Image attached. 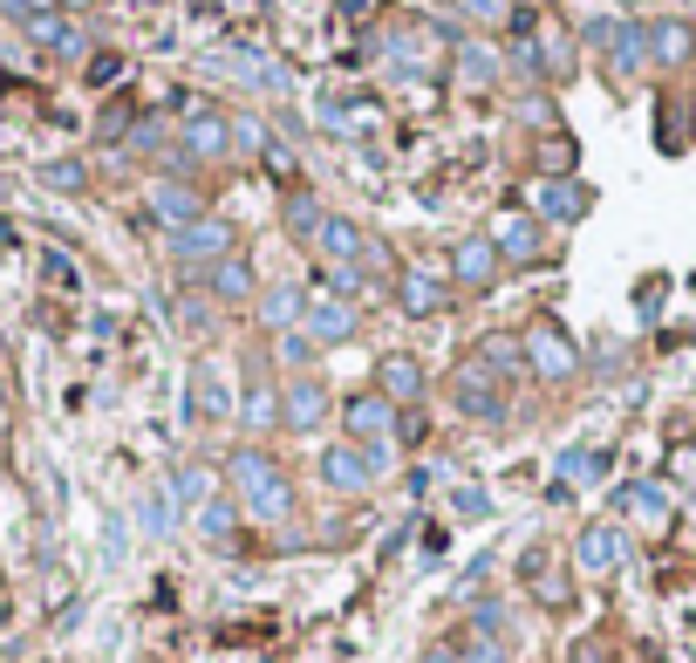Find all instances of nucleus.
I'll return each instance as SVG.
<instances>
[{
  "mask_svg": "<svg viewBox=\"0 0 696 663\" xmlns=\"http://www.w3.org/2000/svg\"><path fill=\"white\" fill-rule=\"evenodd\" d=\"M219 473L232 479V499H239V514H253V520H287L294 514V486H287V473L267 458V452H253V445H239Z\"/></svg>",
  "mask_w": 696,
  "mask_h": 663,
  "instance_id": "obj_1",
  "label": "nucleus"
},
{
  "mask_svg": "<svg viewBox=\"0 0 696 663\" xmlns=\"http://www.w3.org/2000/svg\"><path fill=\"white\" fill-rule=\"evenodd\" d=\"M519 349H526V370H532V376H547V383H573V376H581V342H573L553 315L526 322Z\"/></svg>",
  "mask_w": 696,
  "mask_h": 663,
  "instance_id": "obj_2",
  "label": "nucleus"
},
{
  "mask_svg": "<svg viewBox=\"0 0 696 663\" xmlns=\"http://www.w3.org/2000/svg\"><path fill=\"white\" fill-rule=\"evenodd\" d=\"M226 253H239V232H232L219 213H205V219H191V226H172V260L185 267V274L205 281V267H219Z\"/></svg>",
  "mask_w": 696,
  "mask_h": 663,
  "instance_id": "obj_3",
  "label": "nucleus"
},
{
  "mask_svg": "<svg viewBox=\"0 0 696 663\" xmlns=\"http://www.w3.org/2000/svg\"><path fill=\"white\" fill-rule=\"evenodd\" d=\"M450 404H458L471 424H485V432H499V424H506V376H491V370L471 356L458 376H450Z\"/></svg>",
  "mask_w": 696,
  "mask_h": 663,
  "instance_id": "obj_4",
  "label": "nucleus"
},
{
  "mask_svg": "<svg viewBox=\"0 0 696 663\" xmlns=\"http://www.w3.org/2000/svg\"><path fill=\"white\" fill-rule=\"evenodd\" d=\"M506 274V253L491 232H465L458 247H450V288H465V294H491Z\"/></svg>",
  "mask_w": 696,
  "mask_h": 663,
  "instance_id": "obj_5",
  "label": "nucleus"
},
{
  "mask_svg": "<svg viewBox=\"0 0 696 663\" xmlns=\"http://www.w3.org/2000/svg\"><path fill=\"white\" fill-rule=\"evenodd\" d=\"M328 376L321 370H301V376H287L280 383V432H294V438H308V432H321V417H328Z\"/></svg>",
  "mask_w": 696,
  "mask_h": 663,
  "instance_id": "obj_6",
  "label": "nucleus"
},
{
  "mask_svg": "<svg viewBox=\"0 0 696 663\" xmlns=\"http://www.w3.org/2000/svg\"><path fill=\"white\" fill-rule=\"evenodd\" d=\"M219 165V158H232V116H219V110H191L185 124H178V151H172V165Z\"/></svg>",
  "mask_w": 696,
  "mask_h": 663,
  "instance_id": "obj_7",
  "label": "nucleus"
},
{
  "mask_svg": "<svg viewBox=\"0 0 696 663\" xmlns=\"http://www.w3.org/2000/svg\"><path fill=\"white\" fill-rule=\"evenodd\" d=\"M588 42L601 49L607 75H622V83L648 62V28L642 21H588Z\"/></svg>",
  "mask_w": 696,
  "mask_h": 663,
  "instance_id": "obj_8",
  "label": "nucleus"
},
{
  "mask_svg": "<svg viewBox=\"0 0 696 663\" xmlns=\"http://www.w3.org/2000/svg\"><path fill=\"white\" fill-rule=\"evenodd\" d=\"M342 432H349V445H383L396 432V404L383 397L376 383L355 390V397H342Z\"/></svg>",
  "mask_w": 696,
  "mask_h": 663,
  "instance_id": "obj_9",
  "label": "nucleus"
},
{
  "mask_svg": "<svg viewBox=\"0 0 696 663\" xmlns=\"http://www.w3.org/2000/svg\"><path fill=\"white\" fill-rule=\"evenodd\" d=\"M389 294H396V308H403L409 322H430V315H444V308H450V281L437 274V267H403Z\"/></svg>",
  "mask_w": 696,
  "mask_h": 663,
  "instance_id": "obj_10",
  "label": "nucleus"
},
{
  "mask_svg": "<svg viewBox=\"0 0 696 663\" xmlns=\"http://www.w3.org/2000/svg\"><path fill=\"white\" fill-rule=\"evenodd\" d=\"M355 301H335V294H308V315H301V335L314 342V349H342V342H355Z\"/></svg>",
  "mask_w": 696,
  "mask_h": 663,
  "instance_id": "obj_11",
  "label": "nucleus"
},
{
  "mask_svg": "<svg viewBox=\"0 0 696 663\" xmlns=\"http://www.w3.org/2000/svg\"><path fill=\"white\" fill-rule=\"evenodd\" d=\"M321 486L342 493V499H355V493L376 486V465H368L362 445H328V452H321Z\"/></svg>",
  "mask_w": 696,
  "mask_h": 663,
  "instance_id": "obj_12",
  "label": "nucleus"
},
{
  "mask_svg": "<svg viewBox=\"0 0 696 663\" xmlns=\"http://www.w3.org/2000/svg\"><path fill=\"white\" fill-rule=\"evenodd\" d=\"M376 390H383V397L396 404V411H409V404H424V363L417 356H409V349H389V356L376 363Z\"/></svg>",
  "mask_w": 696,
  "mask_h": 663,
  "instance_id": "obj_13",
  "label": "nucleus"
},
{
  "mask_svg": "<svg viewBox=\"0 0 696 663\" xmlns=\"http://www.w3.org/2000/svg\"><path fill=\"white\" fill-rule=\"evenodd\" d=\"M239 424H246V432H280V390H273V376L260 370V356L246 363V390H239Z\"/></svg>",
  "mask_w": 696,
  "mask_h": 663,
  "instance_id": "obj_14",
  "label": "nucleus"
},
{
  "mask_svg": "<svg viewBox=\"0 0 696 663\" xmlns=\"http://www.w3.org/2000/svg\"><path fill=\"white\" fill-rule=\"evenodd\" d=\"M573 561H581L588 574H614L629 561V533L614 527V520H601V527H588L581 540H573Z\"/></svg>",
  "mask_w": 696,
  "mask_h": 663,
  "instance_id": "obj_15",
  "label": "nucleus"
},
{
  "mask_svg": "<svg viewBox=\"0 0 696 663\" xmlns=\"http://www.w3.org/2000/svg\"><path fill=\"white\" fill-rule=\"evenodd\" d=\"M150 213H157L164 226H191V219H205L212 206H205V191H198L191 178H157V185H150Z\"/></svg>",
  "mask_w": 696,
  "mask_h": 663,
  "instance_id": "obj_16",
  "label": "nucleus"
},
{
  "mask_svg": "<svg viewBox=\"0 0 696 663\" xmlns=\"http://www.w3.org/2000/svg\"><path fill=\"white\" fill-rule=\"evenodd\" d=\"M232 404H226V376L212 370V363H191V376H185V417L191 424H219Z\"/></svg>",
  "mask_w": 696,
  "mask_h": 663,
  "instance_id": "obj_17",
  "label": "nucleus"
},
{
  "mask_svg": "<svg viewBox=\"0 0 696 663\" xmlns=\"http://www.w3.org/2000/svg\"><path fill=\"white\" fill-rule=\"evenodd\" d=\"M491 240H499V253H506V267H532L547 253V226L532 219V213H512L499 232H491Z\"/></svg>",
  "mask_w": 696,
  "mask_h": 663,
  "instance_id": "obj_18",
  "label": "nucleus"
},
{
  "mask_svg": "<svg viewBox=\"0 0 696 663\" xmlns=\"http://www.w3.org/2000/svg\"><path fill=\"white\" fill-rule=\"evenodd\" d=\"M219 479H226L219 465H205V458H185L178 473H172V486H164V493H172V506H178V514H198V506L219 493Z\"/></svg>",
  "mask_w": 696,
  "mask_h": 663,
  "instance_id": "obj_19",
  "label": "nucleus"
},
{
  "mask_svg": "<svg viewBox=\"0 0 696 663\" xmlns=\"http://www.w3.org/2000/svg\"><path fill=\"white\" fill-rule=\"evenodd\" d=\"M253 315H260L267 335L301 329V315H308V288H260V294H253Z\"/></svg>",
  "mask_w": 696,
  "mask_h": 663,
  "instance_id": "obj_20",
  "label": "nucleus"
},
{
  "mask_svg": "<svg viewBox=\"0 0 696 663\" xmlns=\"http://www.w3.org/2000/svg\"><path fill=\"white\" fill-rule=\"evenodd\" d=\"M205 294H212V301H253V294H260L253 260H246V253H226L219 267H205Z\"/></svg>",
  "mask_w": 696,
  "mask_h": 663,
  "instance_id": "obj_21",
  "label": "nucleus"
},
{
  "mask_svg": "<svg viewBox=\"0 0 696 663\" xmlns=\"http://www.w3.org/2000/svg\"><path fill=\"white\" fill-rule=\"evenodd\" d=\"M689 55H696V28H689L683 14H669V21L648 28V62H655V69H683Z\"/></svg>",
  "mask_w": 696,
  "mask_h": 663,
  "instance_id": "obj_22",
  "label": "nucleus"
},
{
  "mask_svg": "<svg viewBox=\"0 0 696 663\" xmlns=\"http://www.w3.org/2000/svg\"><path fill=\"white\" fill-rule=\"evenodd\" d=\"M588 206H594V191H588L581 178H547V185H540V219H553V226L588 219Z\"/></svg>",
  "mask_w": 696,
  "mask_h": 663,
  "instance_id": "obj_23",
  "label": "nucleus"
},
{
  "mask_svg": "<svg viewBox=\"0 0 696 663\" xmlns=\"http://www.w3.org/2000/svg\"><path fill=\"white\" fill-rule=\"evenodd\" d=\"M314 247H321L328 260H335V267H355V260H362V247H368V232H362L349 213H328V219H321V232H314Z\"/></svg>",
  "mask_w": 696,
  "mask_h": 663,
  "instance_id": "obj_24",
  "label": "nucleus"
},
{
  "mask_svg": "<svg viewBox=\"0 0 696 663\" xmlns=\"http://www.w3.org/2000/svg\"><path fill=\"white\" fill-rule=\"evenodd\" d=\"M239 520H246V514H239L232 493H212V499L198 506V533L212 540V548H239Z\"/></svg>",
  "mask_w": 696,
  "mask_h": 663,
  "instance_id": "obj_25",
  "label": "nucleus"
},
{
  "mask_svg": "<svg viewBox=\"0 0 696 663\" xmlns=\"http://www.w3.org/2000/svg\"><path fill=\"white\" fill-rule=\"evenodd\" d=\"M614 506H622V514H635V520H648V527H663V520H669V493L655 486V479L622 486V493H614Z\"/></svg>",
  "mask_w": 696,
  "mask_h": 663,
  "instance_id": "obj_26",
  "label": "nucleus"
},
{
  "mask_svg": "<svg viewBox=\"0 0 696 663\" xmlns=\"http://www.w3.org/2000/svg\"><path fill=\"white\" fill-rule=\"evenodd\" d=\"M280 213H287V232H294L301 247H314V232H321V219H328V213L314 206V191H287V206H280Z\"/></svg>",
  "mask_w": 696,
  "mask_h": 663,
  "instance_id": "obj_27",
  "label": "nucleus"
},
{
  "mask_svg": "<svg viewBox=\"0 0 696 663\" xmlns=\"http://www.w3.org/2000/svg\"><path fill=\"white\" fill-rule=\"evenodd\" d=\"M172 520H178L172 493H164V486H150V493L137 499V527H144V540H164V533H172Z\"/></svg>",
  "mask_w": 696,
  "mask_h": 663,
  "instance_id": "obj_28",
  "label": "nucleus"
},
{
  "mask_svg": "<svg viewBox=\"0 0 696 663\" xmlns=\"http://www.w3.org/2000/svg\"><path fill=\"white\" fill-rule=\"evenodd\" d=\"M239 151H267V158H273V124H267V116H253V110H239L232 116V158H239Z\"/></svg>",
  "mask_w": 696,
  "mask_h": 663,
  "instance_id": "obj_29",
  "label": "nucleus"
},
{
  "mask_svg": "<svg viewBox=\"0 0 696 663\" xmlns=\"http://www.w3.org/2000/svg\"><path fill=\"white\" fill-rule=\"evenodd\" d=\"M172 322H178V335H212V294H205V288L178 294V308H172Z\"/></svg>",
  "mask_w": 696,
  "mask_h": 663,
  "instance_id": "obj_30",
  "label": "nucleus"
},
{
  "mask_svg": "<svg viewBox=\"0 0 696 663\" xmlns=\"http://www.w3.org/2000/svg\"><path fill=\"white\" fill-rule=\"evenodd\" d=\"M478 363H485L491 376H512V370L526 363V349H519L512 335H485V342H478Z\"/></svg>",
  "mask_w": 696,
  "mask_h": 663,
  "instance_id": "obj_31",
  "label": "nucleus"
},
{
  "mask_svg": "<svg viewBox=\"0 0 696 663\" xmlns=\"http://www.w3.org/2000/svg\"><path fill=\"white\" fill-rule=\"evenodd\" d=\"M314 356H321V349H314L301 329H287V335H280V363L294 370V376H301V370H314Z\"/></svg>",
  "mask_w": 696,
  "mask_h": 663,
  "instance_id": "obj_32",
  "label": "nucleus"
},
{
  "mask_svg": "<svg viewBox=\"0 0 696 663\" xmlns=\"http://www.w3.org/2000/svg\"><path fill=\"white\" fill-rule=\"evenodd\" d=\"M389 438H396V452H403V445H424V438H430V417H424V404L396 411V432H389Z\"/></svg>",
  "mask_w": 696,
  "mask_h": 663,
  "instance_id": "obj_33",
  "label": "nucleus"
},
{
  "mask_svg": "<svg viewBox=\"0 0 696 663\" xmlns=\"http://www.w3.org/2000/svg\"><path fill=\"white\" fill-rule=\"evenodd\" d=\"M41 185H49V191H82V185H90V172H82L75 158H55V165H41Z\"/></svg>",
  "mask_w": 696,
  "mask_h": 663,
  "instance_id": "obj_34",
  "label": "nucleus"
},
{
  "mask_svg": "<svg viewBox=\"0 0 696 663\" xmlns=\"http://www.w3.org/2000/svg\"><path fill=\"white\" fill-rule=\"evenodd\" d=\"M458 663H512V656H506L499 636H478V630H471V636L458 643Z\"/></svg>",
  "mask_w": 696,
  "mask_h": 663,
  "instance_id": "obj_35",
  "label": "nucleus"
},
{
  "mask_svg": "<svg viewBox=\"0 0 696 663\" xmlns=\"http://www.w3.org/2000/svg\"><path fill=\"white\" fill-rule=\"evenodd\" d=\"M450 514H458V520H491V493L485 486H458V493H450Z\"/></svg>",
  "mask_w": 696,
  "mask_h": 663,
  "instance_id": "obj_36",
  "label": "nucleus"
},
{
  "mask_svg": "<svg viewBox=\"0 0 696 663\" xmlns=\"http://www.w3.org/2000/svg\"><path fill=\"white\" fill-rule=\"evenodd\" d=\"M458 69L471 75V83H491V75H499V55L491 49H458Z\"/></svg>",
  "mask_w": 696,
  "mask_h": 663,
  "instance_id": "obj_37",
  "label": "nucleus"
},
{
  "mask_svg": "<svg viewBox=\"0 0 696 663\" xmlns=\"http://www.w3.org/2000/svg\"><path fill=\"white\" fill-rule=\"evenodd\" d=\"M663 294H669V281H642V288H635V308H642V322H655V315H663Z\"/></svg>",
  "mask_w": 696,
  "mask_h": 663,
  "instance_id": "obj_38",
  "label": "nucleus"
},
{
  "mask_svg": "<svg viewBox=\"0 0 696 663\" xmlns=\"http://www.w3.org/2000/svg\"><path fill=\"white\" fill-rule=\"evenodd\" d=\"M519 116H526L532 131H553V96H526V103H519Z\"/></svg>",
  "mask_w": 696,
  "mask_h": 663,
  "instance_id": "obj_39",
  "label": "nucleus"
},
{
  "mask_svg": "<svg viewBox=\"0 0 696 663\" xmlns=\"http://www.w3.org/2000/svg\"><path fill=\"white\" fill-rule=\"evenodd\" d=\"M403 486H409V499H424V493L437 486V465H409V479H403Z\"/></svg>",
  "mask_w": 696,
  "mask_h": 663,
  "instance_id": "obj_40",
  "label": "nucleus"
},
{
  "mask_svg": "<svg viewBox=\"0 0 696 663\" xmlns=\"http://www.w3.org/2000/svg\"><path fill=\"white\" fill-rule=\"evenodd\" d=\"M49 8H55V0H8V14H14V21H21V28H28V21H34V14H49Z\"/></svg>",
  "mask_w": 696,
  "mask_h": 663,
  "instance_id": "obj_41",
  "label": "nucleus"
},
{
  "mask_svg": "<svg viewBox=\"0 0 696 663\" xmlns=\"http://www.w3.org/2000/svg\"><path fill=\"white\" fill-rule=\"evenodd\" d=\"M90 83H116V55H96L90 62Z\"/></svg>",
  "mask_w": 696,
  "mask_h": 663,
  "instance_id": "obj_42",
  "label": "nucleus"
},
{
  "mask_svg": "<svg viewBox=\"0 0 696 663\" xmlns=\"http://www.w3.org/2000/svg\"><path fill=\"white\" fill-rule=\"evenodd\" d=\"M573 663H601V643H573Z\"/></svg>",
  "mask_w": 696,
  "mask_h": 663,
  "instance_id": "obj_43",
  "label": "nucleus"
},
{
  "mask_svg": "<svg viewBox=\"0 0 696 663\" xmlns=\"http://www.w3.org/2000/svg\"><path fill=\"white\" fill-rule=\"evenodd\" d=\"M676 473H696V452H689V445L676 452Z\"/></svg>",
  "mask_w": 696,
  "mask_h": 663,
  "instance_id": "obj_44",
  "label": "nucleus"
},
{
  "mask_svg": "<svg viewBox=\"0 0 696 663\" xmlns=\"http://www.w3.org/2000/svg\"><path fill=\"white\" fill-rule=\"evenodd\" d=\"M62 8H90V0H62Z\"/></svg>",
  "mask_w": 696,
  "mask_h": 663,
  "instance_id": "obj_45",
  "label": "nucleus"
}]
</instances>
